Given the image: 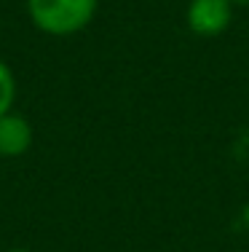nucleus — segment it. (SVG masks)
<instances>
[{"mask_svg": "<svg viewBox=\"0 0 249 252\" xmlns=\"http://www.w3.org/2000/svg\"><path fill=\"white\" fill-rule=\"evenodd\" d=\"M99 0H27V16L46 35H75L91 25Z\"/></svg>", "mask_w": 249, "mask_h": 252, "instance_id": "nucleus-1", "label": "nucleus"}, {"mask_svg": "<svg viewBox=\"0 0 249 252\" xmlns=\"http://www.w3.org/2000/svg\"><path fill=\"white\" fill-rule=\"evenodd\" d=\"M230 0H191L185 8V25L195 38H217L233 22Z\"/></svg>", "mask_w": 249, "mask_h": 252, "instance_id": "nucleus-2", "label": "nucleus"}, {"mask_svg": "<svg viewBox=\"0 0 249 252\" xmlns=\"http://www.w3.org/2000/svg\"><path fill=\"white\" fill-rule=\"evenodd\" d=\"M29 148H32V124L14 110L0 116V156L19 158Z\"/></svg>", "mask_w": 249, "mask_h": 252, "instance_id": "nucleus-3", "label": "nucleus"}, {"mask_svg": "<svg viewBox=\"0 0 249 252\" xmlns=\"http://www.w3.org/2000/svg\"><path fill=\"white\" fill-rule=\"evenodd\" d=\"M16 102V78H14V70L0 59V116L11 113Z\"/></svg>", "mask_w": 249, "mask_h": 252, "instance_id": "nucleus-4", "label": "nucleus"}, {"mask_svg": "<svg viewBox=\"0 0 249 252\" xmlns=\"http://www.w3.org/2000/svg\"><path fill=\"white\" fill-rule=\"evenodd\" d=\"M233 5H249V0H230Z\"/></svg>", "mask_w": 249, "mask_h": 252, "instance_id": "nucleus-5", "label": "nucleus"}, {"mask_svg": "<svg viewBox=\"0 0 249 252\" xmlns=\"http://www.w3.org/2000/svg\"><path fill=\"white\" fill-rule=\"evenodd\" d=\"M5 252H29V250H25V247H11V250H5Z\"/></svg>", "mask_w": 249, "mask_h": 252, "instance_id": "nucleus-6", "label": "nucleus"}]
</instances>
